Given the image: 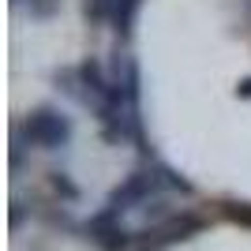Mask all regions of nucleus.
Segmentation results:
<instances>
[{
  "instance_id": "obj_8",
  "label": "nucleus",
  "mask_w": 251,
  "mask_h": 251,
  "mask_svg": "<svg viewBox=\"0 0 251 251\" xmlns=\"http://www.w3.org/2000/svg\"><path fill=\"white\" fill-rule=\"evenodd\" d=\"M83 11L90 23H105L113 19V0H83Z\"/></svg>"
},
{
  "instance_id": "obj_2",
  "label": "nucleus",
  "mask_w": 251,
  "mask_h": 251,
  "mask_svg": "<svg viewBox=\"0 0 251 251\" xmlns=\"http://www.w3.org/2000/svg\"><path fill=\"white\" fill-rule=\"evenodd\" d=\"M19 135L38 150H60L72 143V116L60 113L56 105H38L34 113H26Z\"/></svg>"
},
{
  "instance_id": "obj_10",
  "label": "nucleus",
  "mask_w": 251,
  "mask_h": 251,
  "mask_svg": "<svg viewBox=\"0 0 251 251\" xmlns=\"http://www.w3.org/2000/svg\"><path fill=\"white\" fill-rule=\"evenodd\" d=\"M225 214H229L232 221H244V225H251V206H248V202H229V206H225Z\"/></svg>"
},
{
  "instance_id": "obj_1",
  "label": "nucleus",
  "mask_w": 251,
  "mask_h": 251,
  "mask_svg": "<svg viewBox=\"0 0 251 251\" xmlns=\"http://www.w3.org/2000/svg\"><path fill=\"white\" fill-rule=\"evenodd\" d=\"M161 191H184V195H191V184L180 173H173L169 165H150V169H135L131 176H124V184H116L113 191H109V199H105V206L113 210H139L143 202H150L154 195H161Z\"/></svg>"
},
{
  "instance_id": "obj_5",
  "label": "nucleus",
  "mask_w": 251,
  "mask_h": 251,
  "mask_svg": "<svg viewBox=\"0 0 251 251\" xmlns=\"http://www.w3.org/2000/svg\"><path fill=\"white\" fill-rule=\"evenodd\" d=\"M75 75H79V86H83V101L101 105L109 98V90H113V79L105 75V68L98 60H83L75 68Z\"/></svg>"
},
{
  "instance_id": "obj_3",
  "label": "nucleus",
  "mask_w": 251,
  "mask_h": 251,
  "mask_svg": "<svg viewBox=\"0 0 251 251\" xmlns=\"http://www.w3.org/2000/svg\"><path fill=\"white\" fill-rule=\"evenodd\" d=\"M206 229V218L195 214V210H180V214H169L161 218L157 225H150L147 232H139V244L135 251H165L180 240H191V236H199Z\"/></svg>"
},
{
  "instance_id": "obj_9",
  "label": "nucleus",
  "mask_w": 251,
  "mask_h": 251,
  "mask_svg": "<svg viewBox=\"0 0 251 251\" xmlns=\"http://www.w3.org/2000/svg\"><path fill=\"white\" fill-rule=\"evenodd\" d=\"M23 4H26V11L34 19H52L60 11V0H23Z\"/></svg>"
},
{
  "instance_id": "obj_7",
  "label": "nucleus",
  "mask_w": 251,
  "mask_h": 251,
  "mask_svg": "<svg viewBox=\"0 0 251 251\" xmlns=\"http://www.w3.org/2000/svg\"><path fill=\"white\" fill-rule=\"evenodd\" d=\"M49 188L60 195V202H79V195H83L79 184H75L68 173H60V169H52V173H49Z\"/></svg>"
},
{
  "instance_id": "obj_6",
  "label": "nucleus",
  "mask_w": 251,
  "mask_h": 251,
  "mask_svg": "<svg viewBox=\"0 0 251 251\" xmlns=\"http://www.w3.org/2000/svg\"><path fill=\"white\" fill-rule=\"evenodd\" d=\"M143 8V0H113V30L120 38H131V26H135V15Z\"/></svg>"
},
{
  "instance_id": "obj_11",
  "label": "nucleus",
  "mask_w": 251,
  "mask_h": 251,
  "mask_svg": "<svg viewBox=\"0 0 251 251\" xmlns=\"http://www.w3.org/2000/svg\"><path fill=\"white\" fill-rule=\"evenodd\" d=\"M236 98H251V75L236 83Z\"/></svg>"
},
{
  "instance_id": "obj_4",
  "label": "nucleus",
  "mask_w": 251,
  "mask_h": 251,
  "mask_svg": "<svg viewBox=\"0 0 251 251\" xmlns=\"http://www.w3.org/2000/svg\"><path fill=\"white\" fill-rule=\"evenodd\" d=\"M83 232H86V240L94 244V248H101V251H131L139 244V232L127 229L124 221H120V210H113V206L90 214Z\"/></svg>"
}]
</instances>
